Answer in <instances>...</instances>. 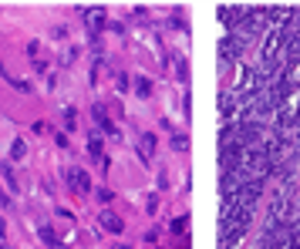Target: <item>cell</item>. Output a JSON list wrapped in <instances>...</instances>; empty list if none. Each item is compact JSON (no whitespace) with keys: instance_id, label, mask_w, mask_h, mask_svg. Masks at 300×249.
Segmentation results:
<instances>
[{"instance_id":"cell-14","label":"cell","mask_w":300,"mask_h":249,"mask_svg":"<svg viewBox=\"0 0 300 249\" xmlns=\"http://www.w3.org/2000/svg\"><path fill=\"white\" fill-rule=\"evenodd\" d=\"M118 249H128V246H118Z\"/></svg>"},{"instance_id":"cell-7","label":"cell","mask_w":300,"mask_h":249,"mask_svg":"<svg viewBox=\"0 0 300 249\" xmlns=\"http://www.w3.org/2000/svg\"><path fill=\"white\" fill-rule=\"evenodd\" d=\"M27 155V142L24 138H14V145H10V158H24Z\"/></svg>"},{"instance_id":"cell-5","label":"cell","mask_w":300,"mask_h":249,"mask_svg":"<svg viewBox=\"0 0 300 249\" xmlns=\"http://www.w3.org/2000/svg\"><path fill=\"white\" fill-rule=\"evenodd\" d=\"M0 175H3V182L10 186V192H17V179H14V168H10V162H0Z\"/></svg>"},{"instance_id":"cell-8","label":"cell","mask_w":300,"mask_h":249,"mask_svg":"<svg viewBox=\"0 0 300 249\" xmlns=\"http://www.w3.org/2000/svg\"><path fill=\"white\" fill-rule=\"evenodd\" d=\"M88 155L91 158L101 155V138H98V135H91V138H88Z\"/></svg>"},{"instance_id":"cell-10","label":"cell","mask_w":300,"mask_h":249,"mask_svg":"<svg viewBox=\"0 0 300 249\" xmlns=\"http://www.w3.org/2000/svg\"><path fill=\"white\" fill-rule=\"evenodd\" d=\"M74 115H78L74 108H68V111H64V124H68V128H74Z\"/></svg>"},{"instance_id":"cell-6","label":"cell","mask_w":300,"mask_h":249,"mask_svg":"<svg viewBox=\"0 0 300 249\" xmlns=\"http://www.w3.org/2000/svg\"><path fill=\"white\" fill-rule=\"evenodd\" d=\"M37 236H41V239H44V243H47V246H54V249H61V243H58V236H54V232H51V229H47V226H41V229H37Z\"/></svg>"},{"instance_id":"cell-4","label":"cell","mask_w":300,"mask_h":249,"mask_svg":"<svg viewBox=\"0 0 300 249\" xmlns=\"http://www.w3.org/2000/svg\"><path fill=\"white\" fill-rule=\"evenodd\" d=\"M85 21H88L91 31H98V27L105 24V17H101V7H94V10H85Z\"/></svg>"},{"instance_id":"cell-1","label":"cell","mask_w":300,"mask_h":249,"mask_svg":"<svg viewBox=\"0 0 300 249\" xmlns=\"http://www.w3.org/2000/svg\"><path fill=\"white\" fill-rule=\"evenodd\" d=\"M71 175H74V188L81 192V195H91V179L85 168H71Z\"/></svg>"},{"instance_id":"cell-15","label":"cell","mask_w":300,"mask_h":249,"mask_svg":"<svg viewBox=\"0 0 300 249\" xmlns=\"http://www.w3.org/2000/svg\"><path fill=\"white\" fill-rule=\"evenodd\" d=\"M0 249H7V246H0Z\"/></svg>"},{"instance_id":"cell-13","label":"cell","mask_w":300,"mask_h":249,"mask_svg":"<svg viewBox=\"0 0 300 249\" xmlns=\"http://www.w3.org/2000/svg\"><path fill=\"white\" fill-rule=\"evenodd\" d=\"M0 74H7V71H3V61H0Z\"/></svg>"},{"instance_id":"cell-12","label":"cell","mask_w":300,"mask_h":249,"mask_svg":"<svg viewBox=\"0 0 300 249\" xmlns=\"http://www.w3.org/2000/svg\"><path fill=\"white\" fill-rule=\"evenodd\" d=\"M0 206H10V195H3V192H0Z\"/></svg>"},{"instance_id":"cell-2","label":"cell","mask_w":300,"mask_h":249,"mask_svg":"<svg viewBox=\"0 0 300 249\" xmlns=\"http://www.w3.org/2000/svg\"><path fill=\"white\" fill-rule=\"evenodd\" d=\"M94 122L101 124V128H105L108 135H118V128H115L112 122H108V115H105V108H101V104H94Z\"/></svg>"},{"instance_id":"cell-9","label":"cell","mask_w":300,"mask_h":249,"mask_svg":"<svg viewBox=\"0 0 300 249\" xmlns=\"http://www.w3.org/2000/svg\"><path fill=\"white\" fill-rule=\"evenodd\" d=\"M135 88H138L142 98H145V94H149V81H145V78H138V81H135Z\"/></svg>"},{"instance_id":"cell-3","label":"cell","mask_w":300,"mask_h":249,"mask_svg":"<svg viewBox=\"0 0 300 249\" xmlns=\"http://www.w3.org/2000/svg\"><path fill=\"white\" fill-rule=\"evenodd\" d=\"M101 226H105L108 232H121V226H125V222H121L118 216H112V212H101Z\"/></svg>"},{"instance_id":"cell-11","label":"cell","mask_w":300,"mask_h":249,"mask_svg":"<svg viewBox=\"0 0 300 249\" xmlns=\"http://www.w3.org/2000/svg\"><path fill=\"white\" fill-rule=\"evenodd\" d=\"M98 199H101V202H112V199H115V192H108V188H101V192H98Z\"/></svg>"}]
</instances>
